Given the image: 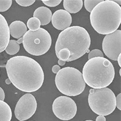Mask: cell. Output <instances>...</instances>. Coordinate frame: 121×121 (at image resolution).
I'll use <instances>...</instances> for the list:
<instances>
[{"mask_svg":"<svg viewBox=\"0 0 121 121\" xmlns=\"http://www.w3.org/2000/svg\"><path fill=\"white\" fill-rule=\"evenodd\" d=\"M6 69L11 83L24 92L36 91L44 82V74L41 66L30 57L17 56L10 58Z\"/></svg>","mask_w":121,"mask_h":121,"instance_id":"cell-1","label":"cell"},{"mask_svg":"<svg viewBox=\"0 0 121 121\" xmlns=\"http://www.w3.org/2000/svg\"><path fill=\"white\" fill-rule=\"evenodd\" d=\"M90 19L93 28L99 34L113 33L121 23V6L112 0L102 1L93 9Z\"/></svg>","mask_w":121,"mask_h":121,"instance_id":"cell-2","label":"cell"},{"mask_svg":"<svg viewBox=\"0 0 121 121\" xmlns=\"http://www.w3.org/2000/svg\"><path fill=\"white\" fill-rule=\"evenodd\" d=\"M91 38L86 29L80 26H72L59 34L55 44V52L62 48L70 52L69 62L79 59L88 52Z\"/></svg>","mask_w":121,"mask_h":121,"instance_id":"cell-3","label":"cell"},{"mask_svg":"<svg viewBox=\"0 0 121 121\" xmlns=\"http://www.w3.org/2000/svg\"><path fill=\"white\" fill-rule=\"evenodd\" d=\"M85 84L95 89L105 88L112 84L115 76L114 66L108 59L96 57L88 59L82 69Z\"/></svg>","mask_w":121,"mask_h":121,"instance_id":"cell-4","label":"cell"},{"mask_svg":"<svg viewBox=\"0 0 121 121\" xmlns=\"http://www.w3.org/2000/svg\"><path fill=\"white\" fill-rule=\"evenodd\" d=\"M55 84L61 93L68 96H76L84 91L85 82L82 74L74 67L61 69L55 76Z\"/></svg>","mask_w":121,"mask_h":121,"instance_id":"cell-5","label":"cell"},{"mask_svg":"<svg viewBox=\"0 0 121 121\" xmlns=\"http://www.w3.org/2000/svg\"><path fill=\"white\" fill-rule=\"evenodd\" d=\"M88 102L93 112L99 116L112 114L116 108V96L109 88L91 89L89 91Z\"/></svg>","mask_w":121,"mask_h":121,"instance_id":"cell-6","label":"cell"},{"mask_svg":"<svg viewBox=\"0 0 121 121\" xmlns=\"http://www.w3.org/2000/svg\"><path fill=\"white\" fill-rule=\"evenodd\" d=\"M22 38L24 48L27 52L33 56L44 55L52 45L50 35L43 28L36 31L27 30Z\"/></svg>","mask_w":121,"mask_h":121,"instance_id":"cell-7","label":"cell"},{"mask_svg":"<svg viewBox=\"0 0 121 121\" xmlns=\"http://www.w3.org/2000/svg\"><path fill=\"white\" fill-rule=\"evenodd\" d=\"M52 110L56 117L62 121H69L75 116L77 113V105L72 99L61 96L55 99Z\"/></svg>","mask_w":121,"mask_h":121,"instance_id":"cell-8","label":"cell"},{"mask_svg":"<svg viewBox=\"0 0 121 121\" xmlns=\"http://www.w3.org/2000/svg\"><path fill=\"white\" fill-rule=\"evenodd\" d=\"M37 109V102L34 96L30 93L23 95L16 104L15 117L18 121H24L33 116Z\"/></svg>","mask_w":121,"mask_h":121,"instance_id":"cell-9","label":"cell"},{"mask_svg":"<svg viewBox=\"0 0 121 121\" xmlns=\"http://www.w3.org/2000/svg\"><path fill=\"white\" fill-rule=\"evenodd\" d=\"M102 50L109 59L117 60L121 53V30L107 35L102 42Z\"/></svg>","mask_w":121,"mask_h":121,"instance_id":"cell-10","label":"cell"},{"mask_svg":"<svg viewBox=\"0 0 121 121\" xmlns=\"http://www.w3.org/2000/svg\"><path fill=\"white\" fill-rule=\"evenodd\" d=\"M72 22V16L65 10H58L52 15V23L57 30L63 31L70 27Z\"/></svg>","mask_w":121,"mask_h":121,"instance_id":"cell-11","label":"cell"},{"mask_svg":"<svg viewBox=\"0 0 121 121\" xmlns=\"http://www.w3.org/2000/svg\"><path fill=\"white\" fill-rule=\"evenodd\" d=\"M9 27L6 19L0 14V53L6 50L10 37Z\"/></svg>","mask_w":121,"mask_h":121,"instance_id":"cell-12","label":"cell"},{"mask_svg":"<svg viewBox=\"0 0 121 121\" xmlns=\"http://www.w3.org/2000/svg\"><path fill=\"white\" fill-rule=\"evenodd\" d=\"M9 27L10 35L12 37L17 39L22 38L25 33L27 32L26 25L21 21H13L10 24Z\"/></svg>","mask_w":121,"mask_h":121,"instance_id":"cell-13","label":"cell"},{"mask_svg":"<svg viewBox=\"0 0 121 121\" xmlns=\"http://www.w3.org/2000/svg\"><path fill=\"white\" fill-rule=\"evenodd\" d=\"M33 17L39 20L41 26H45L49 24L52 17V12L47 7H39L36 9L33 13Z\"/></svg>","mask_w":121,"mask_h":121,"instance_id":"cell-14","label":"cell"},{"mask_svg":"<svg viewBox=\"0 0 121 121\" xmlns=\"http://www.w3.org/2000/svg\"><path fill=\"white\" fill-rule=\"evenodd\" d=\"M82 0H64L63 1L64 7L65 11L69 13H76L82 9L83 6Z\"/></svg>","mask_w":121,"mask_h":121,"instance_id":"cell-15","label":"cell"},{"mask_svg":"<svg viewBox=\"0 0 121 121\" xmlns=\"http://www.w3.org/2000/svg\"><path fill=\"white\" fill-rule=\"evenodd\" d=\"M12 113L10 106L3 100H0V121H10Z\"/></svg>","mask_w":121,"mask_h":121,"instance_id":"cell-16","label":"cell"},{"mask_svg":"<svg viewBox=\"0 0 121 121\" xmlns=\"http://www.w3.org/2000/svg\"><path fill=\"white\" fill-rule=\"evenodd\" d=\"M20 49V45L15 40H10L7 47L6 48V52L10 55H14L17 54Z\"/></svg>","mask_w":121,"mask_h":121,"instance_id":"cell-17","label":"cell"},{"mask_svg":"<svg viewBox=\"0 0 121 121\" xmlns=\"http://www.w3.org/2000/svg\"><path fill=\"white\" fill-rule=\"evenodd\" d=\"M27 26L30 29V30L36 31V30H38L40 28L41 22H40L38 18L32 17V18H30L28 20L27 23Z\"/></svg>","mask_w":121,"mask_h":121,"instance_id":"cell-18","label":"cell"},{"mask_svg":"<svg viewBox=\"0 0 121 121\" xmlns=\"http://www.w3.org/2000/svg\"><path fill=\"white\" fill-rule=\"evenodd\" d=\"M102 0H85L84 1V6L85 9L88 12H91L94 8L98 5L99 3L102 2Z\"/></svg>","mask_w":121,"mask_h":121,"instance_id":"cell-19","label":"cell"},{"mask_svg":"<svg viewBox=\"0 0 121 121\" xmlns=\"http://www.w3.org/2000/svg\"><path fill=\"white\" fill-rule=\"evenodd\" d=\"M12 4V0H0V12L7 11L11 7Z\"/></svg>","mask_w":121,"mask_h":121,"instance_id":"cell-20","label":"cell"},{"mask_svg":"<svg viewBox=\"0 0 121 121\" xmlns=\"http://www.w3.org/2000/svg\"><path fill=\"white\" fill-rule=\"evenodd\" d=\"M96 57H104V54L99 49L93 50L89 53L88 56V59H90L91 58H96Z\"/></svg>","mask_w":121,"mask_h":121,"instance_id":"cell-21","label":"cell"},{"mask_svg":"<svg viewBox=\"0 0 121 121\" xmlns=\"http://www.w3.org/2000/svg\"><path fill=\"white\" fill-rule=\"evenodd\" d=\"M61 0H43L42 2L44 3L45 5L48 7H56L58 6L60 3H61Z\"/></svg>","mask_w":121,"mask_h":121,"instance_id":"cell-22","label":"cell"},{"mask_svg":"<svg viewBox=\"0 0 121 121\" xmlns=\"http://www.w3.org/2000/svg\"><path fill=\"white\" fill-rule=\"evenodd\" d=\"M17 4L23 7H28L33 4L35 0H16Z\"/></svg>","mask_w":121,"mask_h":121,"instance_id":"cell-23","label":"cell"},{"mask_svg":"<svg viewBox=\"0 0 121 121\" xmlns=\"http://www.w3.org/2000/svg\"><path fill=\"white\" fill-rule=\"evenodd\" d=\"M116 107L119 110H121V93H119L116 97Z\"/></svg>","mask_w":121,"mask_h":121,"instance_id":"cell-24","label":"cell"},{"mask_svg":"<svg viewBox=\"0 0 121 121\" xmlns=\"http://www.w3.org/2000/svg\"><path fill=\"white\" fill-rule=\"evenodd\" d=\"M60 70V67L59 65H53L52 67V72L53 73H58V72H59V70Z\"/></svg>","mask_w":121,"mask_h":121,"instance_id":"cell-25","label":"cell"},{"mask_svg":"<svg viewBox=\"0 0 121 121\" xmlns=\"http://www.w3.org/2000/svg\"><path fill=\"white\" fill-rule=\"evenodd\" d=\"M5 99V93L1 87H0V100H3L4 101Z\"/></svg>","mask_w":121,"mask_h":121,"instance_id":"cell-26","label":"cell"},{"mask_svg":"<svg viewBox=\"0 0 121 121\" xmlns=\"http://www.w3.org/2000/svg\"><path fill=\"white\" fill-rule=\"evenodd\" d=\"M96 121H106V119L104 116H98Z\"/></svg>","mask_w":121,"mask_h":121,"instance_id":"cell-27","label":"cell"},{"mask_svg":"<svg viewBox=\"0 0 121 121\" xmlns=\"http://www.w3.org/2000/svg\"><path fill=\"white\" fill-rule=\"evenodd\" d=\"M117 60L119 63V67H121V53L119 55Z\"/></svg>","mask_w":121,"mask_h":121,"instance_id":"cell-28","label":"cell"},{"mask_svg":"<svg viewBox=\"0 0 121 121\" xmlns=\"http://www.w3.org/2000/svg\"><path fill=\"white\" fill-rule=\"evenodd\" d=\"M65 61H62V60H58V64H59V65H60V66H63V65H64L65 64Z\"/></svg>","mask_w":121,"mask_h":121,"instance_id":"cell-29","label":"cell"},{"mask_svg":"<svg viewBox=\"0 0 121 121\" xmlns=\"http://www.w3.org/2000/svg\"><path fill=\"white\" fill-rule=\"evenodd\" d=\"M17 43H18V44H22V42H23V38H21L18 39V40L17 41Z\"/></svg>","mask_w":121,"mask_h":121,"instance_id":"cell-30","label":"cell"},{"mask_svg":"<svg viewBox=\"0 0 121 121\" xmlns=\"http://www.w3.org/2000/svg\"><path fill=\"white\" fill-rule=\"evenodd\" d=\"M6 84H7V85H9V84H11V82H10V79L9 78L6 80Z\"/></svg>","mask_w":121,"mask_h":121,"instance_id":"cell-31","label":"cell"},{"mask_svg":"<svg viewBox=\"0 0 121 121\" xmlns=\"http://www.w3.org/2000/svg\"><path fill=\"white\" fill-rule=\"evenodd\" d=\"M91 121V120H87V121Z\"/></svg>","mask_w":121,"mask_h":121,"instance_id":"cell-32","label":"cell"},{"mask_svg":"<svg viewBox=\"0 0 121 121\" xmlns=\"http://www.w3.org/2000/svg\"></svg>","mask_w":121,"mask_h":121,"instance_id":"cell-33","label":"cell"}]
</instances>
